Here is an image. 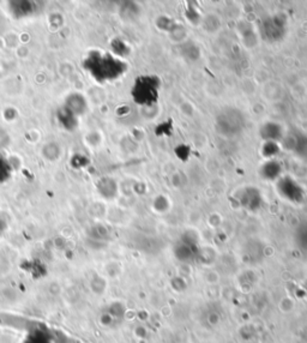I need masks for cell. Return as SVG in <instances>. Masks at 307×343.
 <instances>
[{
    "instance_id": "obj_2",
    "label": "cell",
    "mask_w": 307,
    "mask_h": 343,
    "mask_svg": "<svg viewBox=\"0 0 307 343\" xmlns=\"http://www.w3.org/2000/svg\"><path fill=\"white\" fill-rule=\"evenodd\" d=\"M159 79L156 77H141L136 82L134 98L141 105H151L159 98Z\"/></svg>"
},
{
    "instance_id": "obj_3",
    "label": "cell",
    "mask_w": 307,
    "mask_h": 343,
    "mask_svg": "<svg viewBox=\"0 0 307 343\" xmlns=\"http://www.w3.org/2000/svg\"><path fill=\"white\" fill-rule=\"evenodd\" d=\"M6 174H9V167L5 165V162L0 158V180H2Z\"/></svg>"
},
{
    "instance_id": "obj_1",
    "label": "cell",
    "mask_w": 307,
    "mask_h": 343,
    "mask_svg": "<svg viewBox=\"0 0 307 343\" xmlns=\"http://www.w3.org/2000/svg\"><path fill=\"white\" fill-rule=\"evenodd\" d=\"M85 67H88L95 76V78L100 79V81L118 77L125 70L123 62L111 57L109 54L100 53L92 55L85 61Z\"/></svg>"
}]
</instances>
